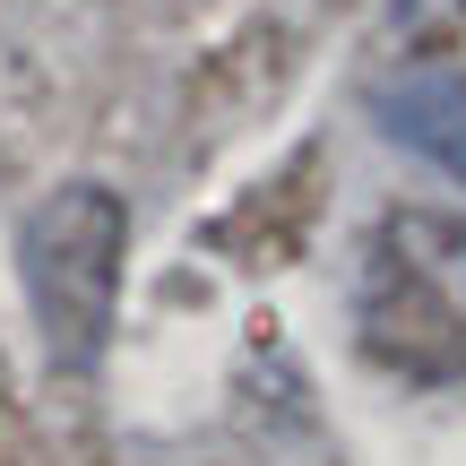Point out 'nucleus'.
I'll list each match as a JSON object with an SVG mask.
<instances>
[{"instance_id":"nucleus-1","label":"nucleus","mask_w":466,"mask_h":466,"mask_svg":"<svg viewBox=\"0 0 466 466\" xmlns=\"http://www.w3.org/2000/svg\"><path fill=\"white\" fill-rule=\"evenodd\" d=\"M121 259H130V208L104 182H61L17 225V285H26L35 346L69 380H86L113 346Z\"/></svg>"},{"instance_id":"nucleus-2","label":"nucleus","mask_w":466,"mask_h":466,"mask_svg":"<svg viewBox=\"0 0 466 466\" xmlns=\"http://www.w3.org/2000/svg\"><path fill=\"white\" fill-rule=\"evenodd\" d=\"M354 329L406 380H466V225L441 208H389L363 242Z\"/></svg>"},{"instance_id":"nucleus-3","label":"nucleus","mask_w":466,"mask_h":466,"mask_svg":"<svg viewBox=\"0 0 466 466\" xmlns=\"http://www.w3.org/2000/svg\"><path fill=\"white\" fill-rule=\"evenodd\" d=\"M371 121L398 147H415L423 165H441L450 182H466V69L450 61H415L398 78L371 86Z\"/></svg>"},{"instance_id":"nucleus-4","label":"nucleus","mask_w":466,"mask_h":466,"mask_svg":"<svg viewBox=\"0 0 466 466\" xmlns=\"http://www.w3.org/2000/svg\"><path fill=\"white\" fill-rule=\"evenodd\" d=\"M389 9H398V26L415 44H458L466 35V0H389Z\"/></svg>"}]
</instances>
